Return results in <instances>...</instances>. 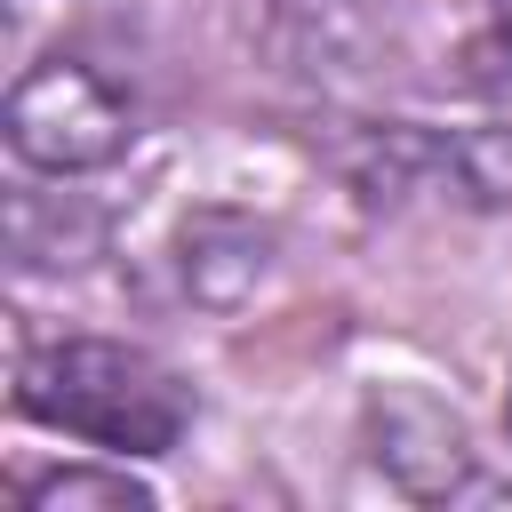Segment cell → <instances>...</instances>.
Here are the masks:
<instances>
[{
  "mask_svg": "<svg viewBox=\"0 0 512 512\" xmlns=\"http://www.w3.org/2000/svg\"><path fill=\"white\" fill-rule=\"evenodd\" d=\"M16 408L32 424H56L88 448H112V456H168L184 440V384L136 352V344H112V336H72V344H40L24 368H16Z\"/></svg>",
  "mask_w": 512,
  "mask_h": 512,
  "instance_id": "6da1fadb",
  "label": "cell"
},
{
  "mask_svg": "<svg viewBox=\"0 0 512 512\" xmlns=\"http://www.w3.org/2000/svg\"><path fill=\"white\" fill-rule=\"evenodd\" d=\"M496 48H504V64H512V0H496Z\"/></svg>",
  "mask_w": 512,
  "mask_h": 512,
  "instance_id": "277c9868",
  "label": "cell"
},
{
  "mask_svg": "<svg viewBox=\"0 0 512 512\" xmlns=\"http://www.w3.org/2000/svg\"><path fill=\"white\" fill-rule=\"evenodd\" d=\"M152 488L128 472H40L24 480V512H144Z\"/></svg>",
  "mask_w": 512,
  "mask_h": 512,
  "instance_id": "3957f363",
  "label": "cell"
},
{
  "mask_svg": "<svg viewBox=\"0 0 512 512\" xmlns=\"http://www.w3.org/2000/svg\"><path fill=\"white\" fill-rule=\"evenodd\" d=\"M136 136V112L128 96L96 72V64H72V56H48L16 80L8 96V144L24 168H48V176H88L104 160H120Z\"/></svg>",
  "mask_w": 512,
  "mask_h": 512,
  "instance_id": "7a4b0ae2",
  "label": "cell"
}]
</instances>
